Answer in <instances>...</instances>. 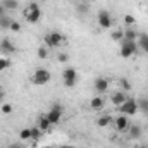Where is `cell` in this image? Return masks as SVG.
Masks as SVG:
<instances>
[{
  "instance_id": "obj_1",
  "label": "cell",
  "mask_w": 148,
  "mask_h": 148,
  "mask_svg": "<svg viewBox=\"0 0 148 148\" xmlns=\"http://www.w3.org/2000/svg\"><path fill=\"white\" fill-rule=\"evenodd\" d=\"M24 19L29 23V24H35L38 23L40 19H41V10H40V7H38V3H29L26 9H24Z\"/></svg>"
},
{
  "instance_id": "obj_2",
  "label": "cell",
  "mask_w": 148,
  "mask_h": 148,
  "mask_svg": "<svg viewBox=\"0 0 148 148\" xmlns=\"http://www.w3.org/2000/svg\"><path fill=\"white\" fill-rule=\"evenodd\" d=\"M50 79H52L50 71H48V69H43V67H38L36 71L33 73V76H31V83H33V84H38V86L47 84Z\"/></svg>"
},
{
  "instance_id": "obj_3",
  "label": "cell",
  "mask_w": 148,
  "mask_h": 148,
  "mask_svg": "<svg viewBox=\"0 0 148 148\" xmlns=\"http://www.w3.org/2000/svg\"><path fill=\"white\" fill-rule=\"evenodd\" d=\"M136 50H138V43H136V41L122 40V43H121V47H119V53H121V57H124V59L133 57V55L136 53Z\"/></svg>"
},
{
  "instance_id": "obj_4",
  "label": "cell",
  "mask_w": 148,
  "mask_h": 148,
  "mask_svg": "<svg viewBox=\"0 0 148 148\" xmlns=\"http://www.w3.org/2000/svg\"><path fill=\"white\" fill-rule=\"evenodd\" d=\"M119 112L122 114V115H134L136 112L140 110L138 109V100H134V98H127L122 105H119L117 107Z\"/></svg>"
},
{
  "instance_id": "obj_5",
  "label": "cell",
  "mask_w": 148,
  "mask_h": 148,
  "mask_svg": "<svg viewBox=\"0 0 148 148\" xmlns=\"http://www.w3.org/2000/svg\"><path fill=\"white\" fill-rule=\"evenodd\" d=\"M62 114H64V109H62V105H59V103H55L50 110L47 112L45 115H47V119L50 121V124L52 126H55V124H59L60 122V119H62Z\"/></svg>"
},
{
  "instance_id": "obj_6",
  "label": "cell",
  "mask_w": 148,
  "mask_h": 148,
  "mask_svg": "<svg viewBox=\"0 0 148 148\" xmlns=\"http://www.w3.org/2000/svg\"><path fill=\"white\" fill-rule=\"evenodd\" d=\"M62 41H64V36H62L59 31H52V33H48V35L45 36V45H47L48 48H57V47L62 45Z\"/></svg>"
},
{
  "instance_id": "obj_7",
  "label": "cell",
  "mask_w": 148,
  "mask_h": 148,
  "mask_svg": "<svg viewBox=\"0 0 148 148\" xmlns=\"http://www.w3.org/2000/svg\"><path fill=\"white\" fill-rule=\"evenodd\" d=\"M114 127H115V131H119V133H124V131H127V127H129V119H127V115H117L114 121Z\"/></svg>"
},
{
  "instance_id": "obj_8",
  "label": "cell",
  "mask_w": 148,
  "mask_h": 148,
  "mask_svg": "<svg viewBox=\"0 0 148 148\" xmlns=\"http://www.w3.org/2000/svg\"><path fill=\"white\" fill-rule=\"evenodd\" d=\"M97 21H98L100 28H103V29L112 28V16H110V12H109V10H100V12H98Z\"/></svg>"
},
{
  "instance_id": "obj_9",
  "label": "cell",
  "mask_w": 148,
  "mask_h": 148,
  "mask_svg": "<svg viewBox=\"0 0 148 148\" xmlns=\"http://www.w3.org/2000/svg\"><path fill=\"white\" fill-rule=\"evenodd\" d=\"M0 52H2L5 57H9V55L16 53V47H14V43H12L9 38H3V40L0 41Z\"/></svg>"
},
{
  "instance_id": "obj_10",
  "label": "cell",
  "mask_w": 148,
  "mask_h": 148,
  "mask_svg": "<svg viewBox=\"0 0 148 148\" xmlns=\"http://www.w3.org/2000/svg\"><path fill=\"white\" fill-rule=\"evenodd\" d=\"M93 90H95L98 95H103V93L109 90V81H107L105 77H102V76H100V77H97V79H95V83H93Z\"/></svg>"
},
{
  "instance_id": "obj_11",
  "label": "cell",
  "mask_w": 148,
  "mask_h": 148,
  "mask_svg": "<svg viewBox=\"0 0 148 148\" xmlns=\"http://www.w3.org/2000/svg\"><path fill=\"white\" fill-rule=\"evenodd\" d=\"M127 100V95L124 93V91H121V90H117V91H114L110 95V102L115 105V107H119V105H122L124 102Z\"/></svg>"
},
{
  "instance_id": "obj_12",
  "label": "cell",
  "mask_w": 148,
  "mask_h": 148,
  "mask_svg": "<svg viewBox=\"0 0 148 148\" xmlns=\"http://www.w3.org/2000/svg\"><path fill=\"white\" fill-rule=\"evenodd\" d=\"M141 134H143V129H141L138 124H134V126H129V127H127V138H129V140H140V138H141Z\"/></svg>"
},
{
  "instance_id": "obj_13",
  "label": "cell",
  "mask_w": 148,
  "mask_h": 148,
  "mask_svg": "<svg viewBox=\"0 0 148 148\" xmlns=\"http://www.w3.org/2000/svg\"><path fill=\"white\" fill-rule=\"evenodd\" d=\"M90 107H91L93 110H102V109L105 107V98H103L102 95L93 97V98H91V102H90Z\"/></svg>"
},
{
  "instance_id": "obj_14",
  "label": "cell",
  "mask_w": 148,
  "mask_h": 148,
  "mask_svg": "<svg viewBox=\"0 0 148 148\" xmlns=\"http://www.w3.org/2000/svg\"><path fill=\"white\" fill-rule=\"evenodd\" d=\"M62 79L64 81H77V73L74 67H67L62 71Z\"/></svg>"
},
{
  "instance_id": "obj_15",
  "label": "cell",
  "mask_w": 148,
  "mask_h": 148,
  "mask_svg": "<svg viewBox=\"0 0 148 148\" xmlns=\"http://www.w3.org/2000/svg\"><path fill=\"white\" fill-rule=\"evenodd\" d=\"M38 127H40L41 133H48V131L52 129V124H50V121L47 119V115H41V117L38 119Z\"/></svg>"
},
{
  "instance_id": "obj_16",
  "label": "cell",
  "mask_w": 148,
  "mask_h": 148,
  "mask_svg": "<svg viewBox=\"0 0 148 148\" xmlns=\"http://www.w3.org/2000/svg\"><path fill=\"white\" fill-rule=\"evenodd\" d=\"M138 38H140L138 31H134L133 28H127V29H124V40H127V41H136Z\"/></svg>"
},
{
  "instance_id": "obj_17",
  "label": "cell",
  "mask_w": 148,
  "mask_h": 148,
  "mask_svg": "<svg viewBox=\"0 0 148 148\" xmlns=\"http://www.w3.org/2000/svg\"><path fill=\"white\" fill-rule=\"evenodd\" d=\"M0 3L5 7V10H16L19 7V2L17 0H2Z\"/></svg>"
},
{
  "instance_id": "obj_18",
  "label": "cell",
  "mask_w": 148,
  "mask_h": 148,
  "mask_svg": "<svg viewBox=\"0 0 148 148\" xmlns=\"http://www.w3.org/2000/svg\"><path fill=\"white\" fill-rule=\"evenodd\" d=\"M12 17H9V16H2L0 17V29H9L10 28V24H12Z\"/></svg>"
},
{
  "instance_id": "obj_19",
  "label": "cell",
  "mask_w": 148,
  "mask_h": 148,
  "mask_svg": "<svg viewBox=\"0 0 148 148\" xmlns=\"http://www.w3.org/2000/svg\"><path fill=\"white\" fill-rule=\"evenodd\" d=\"M110 122H112L110 115H102V117H98V119H97V124H98L100 127H107Z\"/></svg>"
},
{
  "instance_id": "obj_20",
  "label": "cell",
  "mask_w": 148,
  "mask_h": 148,
  "mask_svg": "<svg viewBox=\"0 0 148 148\" xmlns=\"http://www.w3.org/2000/svg\"><path fill=\"white\" fill-rule=\"evenodd\" d=\"M138 40H140V47H141V48L148 53V35H147V33H143V35H140Z\"/></svg>"
},
{
  "instance_id": "obj_21",
  "label": "cell",
  "mask_w": 148,
  "mask_h": 148,
  "mask_svg": "<svg viewBox=\"0 0 148 148\" xmlns=\"http://www.w3.org/2000/svg\"><path fill=\"white\" fill-rule=\"evenodd\" d=\"M110 38L114 41H121V40H124V31L122 29H115V31L110 33Z\"/></svg>"
},
{
  "instance_id": "obj_22",
  "label": "cell",
  "mask_w": 148,
  "mask_h": 148,
  "mask_svg": "<svg viewBox=\"0 0 148 148\" xmlns=\"http://www.w3.org/2000/svg\"><path fill=\"white\" fill-rule=\"evenodd\" d=\"M19 140H23V141H26V140H31V127H26V129H23V131L19 133Z\"/></svg>"
},
{
  "instance_id": "obj_23",
  "label": "cell",
  "mask_w": 148,
  "mask_h": 148,
  "mask_svg": "<svg viewBox=\"0 0 148 148\" xmlns=\"http://www.w3.org/2000/svg\"><path fill=\"white\" fill-rule=\"evenodd\" d=\"M10 67V59L9 57H0V73Z\"/></svg>"
},
{
  "instance_id": "obj_24",
  "label": "cell",
  "mask_w": 148,
  "mask_h": 148,
  "mask_svg": "<svg viewBox=\"0 0 148 148\" xmlns=\"http://www.w3.org/2000/svg\"><path fill=\"white\" fill-rule=\"evenodd\" d=\"M138 109L143 112V114H147V115H148V100H147V98L138 100Z\"/></svg>"
},
{
  "instance_id": "obj_25",
  "label": "cell",
  "mask_w": 148,
  "mask_h": 148,
  "mask_svg": "<svg viewBox=\"0 0 148 148\" xmlns=\"http://www.w3.org/2000/svg\"><path fill=\"white\" fill-rule=\"evenodd\" d=\"M119 86H121V91H124V93L131 90V83H129L127 79H124V77H122V79L119 81Z\"/></svg>"
},
{
  "instance_id": "obj_26",
  "label": "cell",
  "mask_w": 148,
  "mask_h": 148,
  "mask_svg": "<svg viewBox=\"0 0 148 148\" xmlns=\"http://www.w3.org/2000/svg\"><path fill=\"white\" fill-rule=\"evenodd\" d=\"M36 53H38V57H40L41 60H45V59L48 57V48H47V45H45V47H38Z\"/></svg>"
},
{
  "instance_id": "obj_27",
  "label": "cell",
  "mask_w": 148,
  "mask_h": 148,
  "mask_svg": "<svg viewBox=\"0 0 148 148\" xmlns=\"http://www.w3.org/2000/svg\"><path fill=\"white\" fill-rule=\"evenodd\" d=\"M41 134H43V133L40 131V127H38V126H36V127H31V141H38Z\"/></svg>"
},
{
  "instance_id": "obj_28",
  "label": "cell",
  "mask_w": 148,
  "mask_h": 148,
  "mask_svg": "<svg viewBox=\"0 0 148 148\" xmlns=\"http://www.w3.org/2000/svg\"><path fill=\"white\" fill-rule=\"evenodd\" d=\"M88 10H90L88 2H81V3L77 5V12H79V14H88Z\"/></svg>"
},
{
  "instance_id": "obj_29",
  "label": "cell",
  "mask_w": 148,
  "mask_h": 148,
  "mask_svg": "<svg viewBox=\"0 0 148 148\" xmlns=\"http://www.w3.org/2000/svg\"><path fill=\"white\" fill-rule=\"evenodd\" d=\"M124 23H126V24H127V28H129V26H133V24H134V17H133L131 14H127V16H124Z\"/></svg>"
},
{
  "instance_id": "obj_30",
  "label": "cell",
  "mask_w": 148,
  "mask_h": 148,
  "mask_svg": "<svg viewBox=\"0 0 148 148\" xmlns=\"http://www.w3.org/2000/svg\"><path fill=\"white\" fill-rule=\"evenodd\" d=\"M10 31H16V33H19L21 31V24L17 23V21H12V24H10V28H9Z\"/></svg>"
},
{
  "instance_id": "obj_31",
  "label": "cell",
  "mask_w": 148,
  "mask_h": 148,
  "mask_svg": "<svg viewBox=\"0 0 148 148\" xmlns=\"http://www.w3.org/2000/svg\"><path fill=\"white\" fill-rule=\"evenodd\" d=\"M57 60H59V62H67V60H69V55L64 53V52H60V53L57 55Z\"/></svg>"
},
{
  "instance_id": "obj_32",
  "label": "cell",
  "mask_w": 148,
  "mask_h": 148,
  "mask_svg": "<svg viewBox=\"0 0 148 148\" xmlns=\"http://www.w3.org/2000/svg\"><path fill=\"white\" fill-rule=\"evenodd\" d=\"M2 112H3L5 115H9V114L12 112V105H10V103H3V105H2Z\"/></svg>"
},
{
  "instance_id": "obj_33",
  "label": "cell",
  "mask_w": 148,
  "mask_h": 148,
  "mask_svg": "<svg viewBox=\"0 0 148 148\" xmlns=\"http://www.w3.org/2000/svg\"><path fill=\"white\" fill-rule=\"evenodd\" d=\"M76 83H77V81H64V86H66V88H74Z\"/></svg>"
},
{
  "instance_id": "obj_34",
  "label": "cell",
  "mask_w": 148,
  "mask_h": 148,
  "mask_svg": "<svg viewBox=\"0 0 148 148\" xmlns=\"http://www.w3.org/2000/svg\"><path fill=\"white\" fill-rule=\"evenodd\" d=\"M7 148H24L23 145H19V143H14V145H9Z\"/></svg>"
},
{
  "instance_id": "obj_35",
  "label": "cell",
  "mask_w": 148,
  "mask_h": 148,
  "mask_svg": "<svg viewBox=\"0 0 148 148\" xmlns=\"http://www.w3.org/2000/svg\"><path fill=\"white\" fill-rule=\"evenodd\" d=\"M2 16H5V7L0 3V17H2Z\"/></svg>"
},
{
  "instance_id": "obj_36",
  "label": "cell",
  "mask_w": 148,
  "mask_h": 148,
  "mask_svg": "<svg viewBox=\"0 0 148 148\" xmlns=\"http://www.w3.org/2000/svg\"><path fill=\"white\" fill-rule=\"evenodd\" d=\"M59 148H76V147H69V145H64V147H59Z\"/></svg>"
},
{
  "instance_id": "obj_37",
  "label": "cell",
  "mask_w": 148,
  "mask_h": 148,
  "mask_svg": "<svg viewBox=\"0 0 148 148\" xmlns=\"http://www.w3.org/2000/svg\"><path fill=\"white\" fill-rule=\"evenodd\" d=\"M3 98V91H2V88H0V100Z\"/></svg>"
},
{
  "instance_id": "obj_38",
  "label": "cell",
  "mask_w": 148,
  "mask_h": 148,
  "mask_svg": "<svg viewBox=\"0 0 148 148\" xmlns=\"http://www.w3.org/2000/svg\"><path fill=\"white\" fill-rule=\"evenodd\" d=\"M143 148H148V145H143Z\"/></svg>"
},
{
  "instance_id": "obj_39",
  "label": "cell",
  "mask_w": 148,
  "mask_h": 148,
  "mask_svg": "<svg viewBox=\"0 0 148 148\" xmlns=\"http://www.w3.org/2000/svg\"><path fill=\"white\" fill-rule=\"evenodd\" d=\"M43 148H53V147H43Z\"/></svg>"
},
{
  "instance_id": "obj_40",
  "label": "cell",
  "mask_w": 148,
  "mask_h": 148,
  "mask_svg": "<svg viewBox=\"0 0 148 148\" xmlns=\"http://www.w3.org/2000/svg\"><path fill=\"white\" fill-rule=\"evenodd\" d=\"M81 2H88V0H81Z\"/></svg>"
}]
</instances>
